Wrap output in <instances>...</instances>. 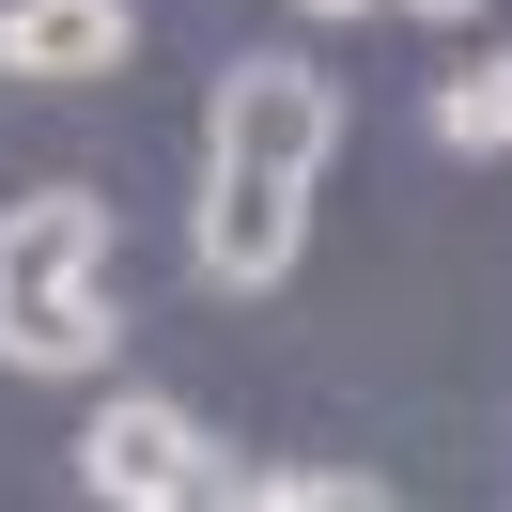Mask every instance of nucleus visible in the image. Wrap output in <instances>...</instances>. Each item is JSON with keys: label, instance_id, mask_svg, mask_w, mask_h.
<instances>
[{"label": "nucleus", "instance_id": "f257e3e1", "mask_svg": "<svg viewBox=\"0 0 512 512\" xmlns=\"http://www.w3.org/2000/svg\"><path fill=\"white\" fill-rule=\"evenodd\" d=\"M0 373H109V202H0Z\"/></svg>", "mask_w": 512, "mask_h": 512}, {"label": "nucleus", "instance_id": "f03ea898", "mask_svg": "<svg viewBox=\"0 0 512 512\" xmlns=\"http://www.w3.org/2000/svg\"><path fill=\"white\" fill-rule=\"evenodd\" d=\"M78 481H94L109 512H249V466H233V450L202 435L171 388H125V404H94V435H78Z\"/></svg>", "mask_w": 512, "mask_h": 512}, {"label": "nucleus", "instance_id": "7ed1b4c3", "mask_svg": "<svg viewBox=\"0 0 512 512\" xmlns=\"http://www.w3.org/2000/svg\"><path fill=\"white\" fill-rule=\"evenodd\" d=\"M326 156H342V94H326V63H295V47H249V63L218 78V125H202V171H264V187H326Z\"/></svg>", "mask_w": 512, "mask_h": 512}, {"label": "nucleus", "instance_id": "20e7f679", "mask_svg": "<svg viewBox=\"0 0 512 512\" xmlns=\"http://www.w3.org/2000/svg\"><path fill=\"white\" fill-rule=\"evenodd\" d=\"M140 63V16L125 0H0V78L16 94H94V78Z\"/></svg>", "mask_w": 512, "mask_h": 512}, {"label": "nucleus", "instance_id": "39448f33", "mask_svg": "<svg viewBox=\"0 0 512 512\" xmlns=\"http://www.w3.org/2000/svg\"><path fill=\"white\" fill-rule=\"evenodd\" d=\"M311 233V187H264V171H202V280L218 295H264Z\"/></svg>", "mask_w": 512, "mask_h": 512}, {"label": "nucleus", "instance_id": "423d86ee", "mask_svg": "<svg viewBox=\"0 0 512 512\" xmlns=\"http://www.w3.org/2000/svg\"><path fill=\"white\" fill-rule=\"evenodd\" d=\"M435 140H450V156H512V47L466 63V78L435 94Z\"/></svg>", "mask_w": 512, "mask_h": 512}, {"label": "nucleus", "instance_id": "0eeeda50", "mask_svg": "<svg viewBox=\"0 0 512 512\" xmlns=\"http://www.w3.org/2000/svg\"><path fill=\"white\" fill-rule=\"evenodd\" d=\"M373 466H249V512H373Z\"/></svg>", "mask_w": 512, "mask_h": 512}, {"label": "nucleus", "instance_id": "6e6552de", "mask_svg": "<svg viewBox=\"0 0 512 512\" xmlns=\"http://www.w3.org/2000/svg\"><path fill=\"white\" fill-rule=\"evenodd\" d=\"M295 16H373V0H295Z\"/></svg>", "mask_w": 512, "mask_h": 512}, {"label": "nucleus", "instance_id": "1a4fd4ad", "mask_svg": "<svg viewBox=\"0 0 512 512\" xmlns=\"http://www.w3.org/2000/svg\"><path fill=\"white\" fill-rule=\"evenodd\" d=\"M404 16H481V0H404Z\"/></svg>", "mask_w": 512, "mask_h": 512}]
</instances>
